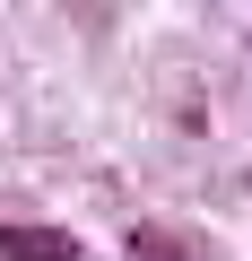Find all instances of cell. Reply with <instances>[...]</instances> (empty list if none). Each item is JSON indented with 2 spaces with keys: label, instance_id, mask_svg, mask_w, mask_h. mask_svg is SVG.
Wrapping results in <instances>:
<instances>
[{
  "label": "cell",
  "instance_id": "cell-1",
  "mask_svg": "<svg viewBox=\"0 0 252 261\" xmlns=\"http://www.w3.org/2000/svg\"><path fill=\"white\" fill-rule=\"evenodd\" d=\"M0 261H78V235H61V226H0Z\"/></svg>",
  "mask_w": 252,
  "mask_h": 261
},
{
  "label": "cell",
  "instance_id": "cell-2",
  "mask_svg": "<svg viewBox=\"0 0 252 261\" xmlns=\"http://www.w3.org/2000/svg\"><path fill=\"white\" fill-rule=\"evenodd\" d=\"M131 244H139V261H183V252H174V235H157V226H139Z\"/></svg>",
  "mask_w": 252,
  "mask_h": 261
}]
</instances>
